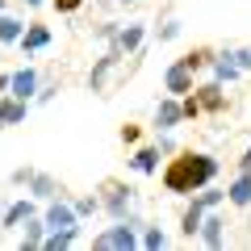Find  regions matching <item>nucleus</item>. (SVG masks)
<instances>
[{"instance_id": "1", "label": "nucleus", "mask_w": 251, "mask_h": 251, "mask_svg": "<svg viewBox=\"0 0 251 251\" xmlns=\"http://www.w3.org/2000/svg\"><path fill=\"white\" fill-rule=\"evenodd\" d=\"M218 176V159L214 155H176V159L163 168V188L168 193H193V188H205L209 180Z\"/></svg>"}, {"instance_id": "2", "label": "nucleus", "mask_w": 251, "mask_h": 251, "mask_svg": "<svg viewBox=\"0 0 251 251\" xmlns=\"http://www.w3.org/2000/svg\"><path fill=\"white\" fill-rule=\"evenodd\" d=\"M134 243H138V239H134V226L117 218V226H109L105 234H97V239H92V247H100V251H109V247H122V251H130Z\"/></svg>"}, {"instance_id": "3", "label": "nucleus", "mask_w": 251, "mask_h": 251, "mask_svg": "<svg viewBox=\"0 0 251 251\" xmlns=\"http://www.w3.org/2000/svg\"><path fill=\"white\" fill-rule=\"evenodd\" d=\"M163 84H168L172 97H188V92H193V67H188L184 59H176L168 67V75H163Z\"/></svg>"}, {"instance_id": "4", "label": "nucleus", "mask_w": 251, "mask_h": 251, "mask_svg": "<svg viewBox=\"0 0 251 251\" xmlns=\"http://www.w3.org/2000/svg\"><path fill=\"white\" fill-rule=\"evenodd\" d=\"M9 88H13V97H17V100H29V97H34V88H38V72H29V67H25V72H13L9 75Z\"/></svg>"}, {"instance_id": "5", "label": "nucleus", "mask_w": 251, "mask_h": 251, "mask_svg": "<svg viewBox=\"0 0 251 251\" xmlns=\"http://www.w3.org/2000/svg\"><path fill=\"white\" fill-rule=\"evenodd\" d=\"M75 205H63V201H54L50 209H46V226H50V230H63V226H75Z\"/></svg>"}, {"instance_id": "6", "label": "nucleus", "mask_w": 251, "mask_h": 251, "mask_svg": "<svg viewBox=\"0 0 251 251\" xmlns=\"http://www.w3.org/2000/svg\"><path fill=\"white\" fill-rule=\"evenodd\" d=\"M184 117V109L176 105V97H168V100H159V109H155V126L159 130H172V126Z\"/></svg>"}, {"instance_id": "7", "label": "nucleus", "mask_w": 251, "mask_h": 251, "mask_svg": "<svg viewBox=\"0 0 251 251\" xmlns=\"http://www.w3.org/2000/svg\"><path fill=\"white\" fill-rule=\"evenodd\" d=\"M197 234H201L205 247H222V243H226V222H222V218H205Z\"/></svg>"}, {"instance_id": "8", "label": "nucleus", "mask_w": 251, "mask_h": 251, "mask_svg": "<svg viewBox=\"0 0 251 251\" xmlns=\"http://www.w3.org/2000/svg\"><path fill=\"white\" fill-rule=\"evenodd\" d=\"M105 205H109V214L113 218H126V205H130V188H122V184H105Z\"/></svg>"}, {"instance_id": "9", "label": "nucleus", "mask_w": 251, "mask_h": 251, "mask_svg": "<svg viewBox=\"0 0 251 251\" xmlns=\"http://www.w3.org/2000/svg\"><path fill=\"white\" fill-rule=\"evenodd\" d=\"M17 180L34 184V193H38V197H59V184H54L50 176H38V172H17Z\"/></svg>"}, {"instance_id": "10", "label": "nucleus", "mask_w": 251, "mask_h": 251, "mask_svg": "<svg viewBox=\"0 0 251 251\" xmlns=\"http://www.w3.org/2000/svg\"><path fill=\"white\" fill-rule=\"evenodd\" d=\"M75 234H80V226H63V230H50V234L42 239V247H50V251L72 247V243H75Z\"/></svg>"}, {"instance_id": "11", "label": "nucleus", "mask_w": 251, "mask_h": 251, "mask_svg": "<svg viewBox=\"0 0 251 251\" xmlns=\"http://www.w3.org/2000/svg\"><path fill=\"white\" fill-rule=\"evenodd\" d=\"M46 42H50V29L46 25H29L25 34H21V50H42Z\"/></svg>"}, {"instance_id": "12", "label": "nucleus", "mask_w": 251, "mask_h": 251, "mask_svg": "<svg viewBox=\"0 0 251 251\" xmlns=\"http://www.w3.org/2000/svg\"><path fill=\"white\" fill-rule=\"evenodd\" d=\"M226 193H230V201H234V205H251V168L243 172V176L234 180V184L226 188Z\"/></svg>"}, {"instance_id": "13", "label": "nucleus", "mask_w": 251, "mask_h": 251, "mask_svg": "<svg viewBox=\"0 0 251 251\" xmlns=\"http://www.w3.org/2000/svg\"><path fill=\"white\" fill-rule=\"evenodd\" d=\"M25 117V100H0V126H17Z\"/></svg>"}, {"instance_id": "14", "label": "nucleus", "mask_w": 251, "mask_h": 251, "mask_svg": "<svg viewBox=\"0 0 251 251\" xmlns=\"http://www.w3.org/2000/svg\"><path fill=\"white\" fill-rule=\"evenodd\" d=\"M138 42H143V25H126L122 34H117V46L113 50L122 54V50H138Z\"/></svg>"}, {"instance_id": "15", "label": "nucleus", "mask_w": 251, "mask_h": 251, "mask_svg": "<svg viewBox=\"0 0 251 251\" xmlns=\"http://www.w3.org/2000/svg\"><path fill=\"white\" fill-rule=\"evenodd\" d=\"M201 214H205V201H193V205H188V214H184V234H188V239H193V234H197L201 230Z\"/></svg>"}, {"instance_id": "16", "label": "nucleus", "mask_w": 251, "mask_h": 251, "mask_svg": "<svg viewBox=\"0 0 251 251\" xmlns=\"http://www.w3.org/2000/svg\"><path fill=\"white\" fill-rule=\"evenodd\" d=\"M159 168V147H143L134 155V172H155Z\"/></svg>"}, {"instance_id": "17", "label": "nucleus", "mask_w": 251, "mask_h": 251, "mask_svg": "<svg viewBox=\"0 0 251 251\" xmlns=\"http://www.w3.org/2000/svg\"><path fill=\"white\" fill-rule=\"evenodd\" d=\"M25 218H34V205H29V201H17V205H9V214H4V226H21Z\"/></svg>"}, {"instance_id": "18", "label": "nucleus", "mask_w": 251, "mask_h": 251, "mask_svg": "<svg viewBox=\"0 0 251 251\" xmlns=\"http://www.w3.org/2000/svg\"><path fill=\"white\" fill-rule=\"evenodd\" d=\"M46 222H34V218H25V243L21 247H42V239H46Z\"/></svg>"}, {"instance_id": "19", "label": "nucleus", "mask_w": 251, "mask_h": 251, "mask_svg": "<svg viewBox=\"0 0 251 251\" xmlns=\"http://www.w3.org/2000/svg\"><path fill=\"white\" fill-rule=\"evenodd\" d=\"M0 42H21V21L17 17H0Z\"/></svg>"}, {"instance_id": "20", "label": "nucleus", "mask_w": 251, "mask_h": 251, "mask_svg": "<svg viewBox=\"0 0 251 251\" xmlns=\"http://www.w3.org/2000/svg\"><path fill=\"white\" fill-rule=\"evenodd\" d=\"M197 109H222V92H218V84L201 88V97H197Z\"/></svg>"}, {"instance_id": "21", "label": "nucleus", "mask_w": 251, "mask_h": 251, "mask_svg": "<svg viewBox=\"0 0 251 251\" xmlns=\"http://www.w3.org/2000/svg\"><path fill=\"white\" fill-rule=\"evenodd\" d=\"M214 75H218V80H234V75H239V67L230 63V54H222V59L214 63Z\"/></svg>"}, {"instance_id": "22", "label": "nucleus", "mask_w": 251, "mask_h": 251, "mask_svg": "<svg viewBox=\"0 0 251 251\" xmlns=\"http://www.w3.org/2000/svg\"><path fill=\"white\" fill-rule=\"evenodd\" d=\"M143 243H147V247H163L168 239H163V230H147V234H143Z\"/></svg>"}, {"instance_id": "23", "label": "nucleus", "mask_w": 251, "mask_h": 251, "mask_svg": "<svg viewBox=\"0 0 251 251\" xmlns=\"http://www.w3.org/2000/svg\"><path fill=\"white\" fill-rule=\"evenodd\" d=\"M80 4H84V0H54V9H59V13H75Z\"/></svg>"}, {"instance_id": "24", "label": "nucleus", "mask_w": 251, "mask_h": 251, "mask_svg": "<svg viewBox=\"0 0 251 251\" xmlns=\"http://www.w3.org/2000/svg\"><path fill=\"white\" fill-rule=\"evenodd\" d=\"M97 209V197H84V201H75V214H92Z\"/></svg>"}, {"instance_id": "25", "label": "nucleus", "mask_w": 251, "mask_h": 251, "mask_svg": "<svg viewBox=\"0 0 251 251\" xmlns=\"http://www.w3.org/2000/svg\"><path fill=\"white\" fill-rule=\"evenodd\" d=\"M122 138L126 143H138V126H122Z\"/></svg>"}, {"instance_id": "26", "label": "nucleus", "mask_w": 251, "mask_h": 251, "mask_svg": "<svg viewBox=\"0 0 251 251\" xmlns=\"http://www.w3.org/2000/svg\"><path fill=\"white\" fill-rule=\"evenodd\" d=\"M234 59H239V67H251V50H239Z\"/></svg>"}, {"instance_id": "27", "label": "nucleus", "mask_w": 251, "mask_h": 251, "mask_svg": "<svg viewBox=\"0 0 251 251\" xmlns=\"http://www.w3.org/2000/svg\"><path fill=\"white\" fill-rule=\"evenodd\" d=\"M239 163H243V172H247V168H251V147H247V155H243V159H239Z\"/></svg>"}, {"instance_id": "28", "label": "nucleus", "mask_w": 251, "mask_h": 251, "mask_svg": "<svg viewBox=\"0 0 251 251\" xmlns=\"http://www.w3.org/2000/svg\"><path fill=\"white\" fill-rule=\"evenodd\" d=\"M25 4H42V0H25Z\"/></svg>"}, {"instance_id": "29", "label": "nucleus", "mask_w": 251, "mask_h": 251, "mask_svg": "<svg viewBox=\"0 0 251 251\" xmlns=\"http://www.w3.org/2000/svg\"><path fill=\"white\" fill-rule=\"evenodd\" d=\"M0 13H4V0H0Z\"/></svg>"}, {"instance_id": "30", "label": "nucleus", "mask_w": 251, "mask_h": 251, "mask_svg": "<svg viewBox=\"0 0 251 251\" xmlns=\"http://www.w3.org/2000/svg\"><path fill=\"white\" fill-rule=\"evenodd\" d=\"M126 4H130V0H126Z\"/></svg>"}]
</instances>
